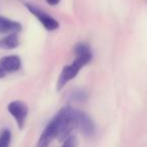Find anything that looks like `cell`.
Instances as JSON below:
<instances>
[{"mask_svg": "<svg viewBox=\"0 0 147 147\" xmlns=\"http://www.w3.org/2000/svg\"><path fill=\"white\" fill-rule=\"evenodd\" d=\"M22 26L17 21H13L0 15V33H18Z\"/></svg>", "mask_w": 147, "mask_h": 147, "instance_id": "8", "label": "cell"}, {"mask_svg": "<svg viewBox=\"0 0 147 147\" xmlns=\"http://www.w3.org/2000/svg\"><path fill=\"white\" fill-rule=\"evenodd\" d=\"M73 98H74V100L82 102V101H84L87 99V94L85 92H83V91H78V92H76L73 95Z\"/></svg>", "mask_w": 147, "mask_h": 147, "instance_id": "11", "label": "cell"}, {"mask_svg": "<svg viewBox=\"0 0 147 147\" xmlns=\"http://www.w3.org/2000/svg\"><path fill=\"white\" fill-rule=\"evenodd\" d=\"M7 110L11 114V116L15 119L18 128L22 129L24 127L27 113H28L26 104H24L21 101H13L7 106Z\"/></svg>", "mask_w": 147, "mask_h": 147, "instance_id": "4", "label": "cell"}, {"mask_svg": "<svg viewBox=\"0 0 147 147\" xmlns=\"http://www.w3.org/2000/svg\"><path fill=\"white\" fill-rule=\"evenodd\" d=\"M25 6H26L27 10H28L31 14L34 15V16L40 21V23L42 24V26L45 27V29L51 31V30H55V29L59 28V23L57 22L53 16L49 15L47 13L43 12L41 9L37 8L34 5H31L27 3V4H25Z\"/></svg>", "mask_w": 147, "mask_h": 147, "instance_id": "3", "label": "cell"}, {"mask_svg": "<svg viewBox=\"0 0 147 147\" xmlns=\"http://www.w3.org/2000/svg\"><path fill=\"white\" fill-rule=\"evenodd\" d=\"M19 45V38L17 33H9L5 37L0 39V49H13Z\"/></svg>", "mask_w": 147, "mask_h": 147, "instance_id": "9", "label": "cell"}, {"mask_svg": "<svg viewBox=\"0 0 147 147\" xmlns=\"http://www.w3.org/2000/svg\"><path fill=\"white\" fill-rule=\"evenodd\" d=\"M75 53H76V59L71 65H65L61 71V76L57 81V91H61L67 85V83L76 78L82 67L90 63L92 59L91 49L86 43H78L75 47Z\"/></svg>", "mask_w": 147, "mask_h": 147, "instance_id": "1", "label": "cell"}, {"mask_svg": "<svg viewBox=\"0 0 147 147\" xmlns=\"http://www.w3.org/2000/svg\"><path fill=\"white\" fill-rule=\"evenodd\" d=\"M77 127L87 137H92L95 134V125L91 118L84 112L76 110Z\"/></svg>", "mask_w": 147, "mask_h": 147, "instance_id": "7", "label": "cell"}, {"mask_svg": "<svg viewBox=\"0 0 147 147\" xmlns=\"http://www.w3.org/2000/svg\"><path fill=\"white\" fill-rule=\"evenodd\" d=\"M63 147H76V139L75 137L69 136L63 141Z\"/></svg>", "mask_w": 147, "mask_h": 147, "instance_id": "12", "label": "cell"}, {"mask_svg": "<svg viewBox=\"0 0 147 147\" xmlns=\"http://www.w3.org/2000/svg\"><path fill=\"white\" fill-rule=\"evenodd\" d=\"M55 118L57 119L59 126L57 138L61 141H65L67 137H69L71 131L77 127L76 109H73L69 106L63 107L59 111Z\"/></svg>", "mask_w": 147, "mask_h": 147, "instance_id": "2", "label": "cell"}, {"mask_svg": "<svg viewBox=\"0 0 147 147\" xmlns=\"http://www.w3.org/2000/svg\"><path fill=\"white\" fill-rule=\"evenodd\" d=\"M59 133V126H57V121L55 118H53L51 122L47 124L45 129L43 130L42 134L39 137V140L37 142L36 147H49L51 142L57 137Z\"/></svg>", "mask_w": 147, "mask_h": 147, "instance_id": "5", "label": "cell"}, {"mask_svg": "<svg viewBox=\"0 0 147 147\" xmlns=\"http://www.w3.org/2000/svg\"><path fill=\"white\" fill-rule=\"evenodd\" d=\"M61 0H47V2L49 3V5H57L59 3Z\"/></svg>", "mask_w": 147, "mask_h": 147, "instance_id": "13", "label": "cell"}, {"mask_svg": "<svg viewBox=\"0 0 147 147\" xmlns=\"http://www.w3.org/2000/svg\"><path fill=\"white\" fill-rule=\"evenodd\" d=\"M11 142V132L8 129H4L0 134V147H9Z\"/></svg>", "mask_w": 147, "mask_h": 147, "instance_id": "10", "label": "cell"}, {"mask_svg": "<svg viewBox=\"0 0 147 147\" xmlns=\"http://www.w3.org/2000/svg\"><path fill=\"white\" fill-rule=\"evenodd\" d=\"M21 61L18 55H7L0 59V79L4 78L7 73H13L20 69Z\"/></svg>", "mask_w": 147, "mask_h": 147, "instance_id": "6", "label": "cell"}]
</instances>
